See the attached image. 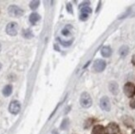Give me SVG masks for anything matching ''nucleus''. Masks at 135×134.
<instances>
[{
  "instance_id": "f257e3e1",
  "label": "nucleus",
  "mask_w": 135,
  "mask_h": 134,
  "mask_svg": "<svg viewBox=\"0 0 135 134\" xmlns=\"http://www.w3.org/2000/svg\"><path fill=\"white\" fill-rule=\"evenodd\" d=\"M80 105L83 108H88L92 105V98L88 93L84 92V93H82L80 95Z\"/></svg>"
},
{
  "instance_id": "f03ea898",
  "label": "nucleus",
  "mask_w": 135,
  "mask_h": 134,
  "mask_svg": "<svg viewBox=\"0 0 135 134\" xmlns=\"http://www.w3.org/2000/svg\"><path fill=\"white\" fill-rule=\"evenodd\" d=\"M8 14L13 17H19L23 15V11L19 7L15 5H12L8 8Z\"/></svg>"
},
{
  "instance_id": "7ed1b4c3",
  "label": "nucleus",
  "mask_w": 135,
  "mask_h": 134,
  "mask_svg": "<svg viewBox=\"0 0 135 134\" xmlns=\"http://www.w3.org/2000/svg\"><path fill=\"white\" fill-rule=\"evenodd\" d=\"M17 28H18V26L16 22H9L7 25V27H6V32L10 36H16L17 34Z\"/></svg>"
},
{
  "instance_id": "20e7f679",
  "label": "nucleus",
  "mask_w": 135,
  "mask_h": 134,
  "mask_svg": "<svg viewBox=\"0 0 135 134\" xmlns=\"http://www.w3.org/2000/svg\"><path fill=\"white\" fill-rule=\"evenodd\" d=\"M124 92L127 97L132 98L135 94V87L132 83H127L124 87Z\"/></svg>"
},
{
  "instance_id": "39448f33",
  "label": "nucleus",
  "mask_w": 135,
  "mask_h": 134,
  "mask_svg": "<svg viewBox=\"0 0 135 134\" xmlns=\"http://www.w3.org/2000/svg\"><path fill=\"white\" fill-rule=\"evenodd\" d=\"M105 67H106V63H105V61L103 60L99 59L94 62L93 68L96 72H102L105 69Z\"/></svg>"
},
{
  "instance_id": "423d86ee",
  "label": "nucleus",
  "mask_w": 135,
  "mask_h": 134,
  "mask_svg": "<svg viewBox=\"0 0 135 134\" xmlns=\"http://www.w3.org/2000/svg\"><path fill=\"white\" fill-rule=\"evenodd\" d=\"M20 108H21V105H20V103L17 100L14 101H12L11 103L9 104V107H8V110L11 113L13 114H17L20 111Z\"/></svg>"
},
{
  "instance_id": "0eeeda50",
  "label": "nucleus",
  "mask_w": 135,
  "mask_h": 134,
  "mask_svg": "<svg viewBox=\"0 0 135 134\" xmlns=\"http://www.w3.org/2000/svg\"><path fill=\"white\" fill-rule=\"evenodd\" d=\"M100 107H101V108L103 110H104V111L109 112L110 110L111 104H110L109 98L108 97L104 96V97L101 98V100H100Z\"/></svg>"
},
{
  "instance_id": "6e6552de",
  "label": "nucleus",
  "mask_w": 135,
  "mask_h": 134,
  "mask_svg": "<svg viewBox=\"0 0 135 134\" xmlns=\"http://www.w3.org/2000/svg\"><path fill=\"white\" fill-rule=\"evenodd\" d=\"M91 13V9L88 7H84L81 8V11H80V18L81 21H85L88 19V17H89V15Z\"/></svg>"
},
{
  "instance_id": "1a4fd4ad",
  "label": "nucleus",
  "mask_w": 135,
  "mask_h": 134,
  "mask_svg": "<svg viewBox=\"0 0 135 134\" xmlns=\"http://www.w3.org/2000/svg\"><path fill=\"white\" fill-rule=\"evenodd\" d=\"M106 133L107 134H115L118 132L119 131V127L117 126V124L112 123H109L107 127H106Z\"/></svg>"
},
{
  "instance_id": "9d476101",
  "label": "nucleus",
  "mask_w": 135,
  "mask_h": 134,
  "mask_svg": "<svg viewBox=\"0 0 135 134\" xmlns=\"http://www.w3.org/2000/svg\"><path fill=\"white\" fill-rule=\"evenodd\" d=\"M109 91L112 93L113 95H117L119 93V85L116 82H114V81H112V82L109 83Z\"/></svg>"
},
{
  "instance_id": "9b49d317",
  "label": "nucleus",
  "mask_w": 135,
  "mask_h": 134,
  "mask_svg": "<svg viewBox=\"0 0 135 134\" xmlns=\"http://www.w3.org/2000/svg\"><path fill=\"white\" fill-rule=\"evenodd\" d=\"M40 15L36 13H33L30 15V17H29V21H30V22L32 23V25H35L36 23L40 20Z\"/></svg>"
},
{
  "instance_id": "f8f14e48",
  "label": "nucleus",
  "mask_w": 135,
  "mask_h": 134,
  "mask_svg": "<svg viewBox=\"0 0 135 134\" xmlns=\"http://www.w3.org/2000/svg\"><path fill=\"white\" fill-rule=\"evenodd\" d=\"M104 133H105V129L101 125H97L93 128L92 134H104Z\"/></svg>"
},
{
  "instance_id": "ddd939ff",
  "label": "nucleus",
  "mask_w": 135,
  "mask_h": 134,
  "mask_svg": "<svg viewBox=\"0 0 135 134\" xmlns=\"http://www.w3.org/2000/svg\"><path fill=\"white\" fill-rule=\"evenodd\" d=\"M111 54H112V51L109 46H104L101 49V55L104 57H109Z\"/></svg>"
},
{
  "instance_id": "4468645a",
  "label": "nucleus",
  "mask_w": 135,
  "mask_h": 134,
  "mask_svg": "<svg viewBox=\"0 0 135 134\" xmlns=\"http://www.w3.org/2000/svg\"><path fill=\"white\" fill-rule=\"evenodd\" d=\"M12 92H13V87H12V85H8L3 88V95L6 97H8L12 94Z\"/></svg>"
},
{
  "instance_id": "2eb2a0df",
  "label": "nucleus",
  "mask_w": 135,
  "mask_h": 134,
  "mask_svg": "<svg viewBox=\"0 0 135 134\" xmlns=\"http://www.w3.org/2000/svg\"><path fill=\"white\" fill-rule=\"evenodd\" d=\"M128 51H129V49H128L127 46H123L119 49V55L122 57H124L128 54Z\"/></svg>"
},
{
  "instance_id": "dca6fc26",
  "label": "nucleus",
  "mask_w": 135,
  "mask_h": 134,
  "mask_svg": "<svg viewBox=\"0 0 135 134\" xmlns=\"http://www.w3.org/2000/svg\"><path fill=\"white\" fill-rule=\"evenodd\" d=\"M22 36L25 38H32L33 37V33L32 32V31L30 29H27V30H23L22 32Z\"/></svg>"
},
{
  "instance_id": "f3484780",
  "label": "nucleus",
  "mask_w": 135,
  "mask_h": 134,
  "mask_svg": "<svg viewBox=\"0 0 135 134\" xmlns=\"http://www.w3.org/2000/svg\"><path fill=\"white\" fill-rule=\"evenodd\" d=\"M69 124H70V121L68 118H65L63 121H62V123H61V128L62 130H66L69 127Z\"/></svg>"
},
{
  "instance_id": "a211bd4d",
  "label": "nucleus",
  "mask_w": 135,
  "mask_h": 134,
  "mask_svg": "<svg viewBox=\"0 0 135 134\" xmlns=\"http://www.w3.org/2000/svg\"><path fill=\"white\" fill-rule=\"evenodd\" d=\"M39 3H40V2L39 1H36V0H35V1H32L30 3V8H31V9L36 10L38 8Z\"/></svg>"
},
{
  "instance_id": "6ab92c4d",
  "label": "nucleus",
  "mask_w": 135,
  "mask_h": 134,
  "mask_svg": "<svg viewBox=\"0 0 135 134\" xmlns=\"http://www.w3.org/2000/svg\"><path fill=\"white\" fill-rule=\"evenodd\" d=\"M70 28H71V27H70V26H66L65 28L63 29L62 32H61V33L64 35V36H68L69 33H70Z\"/></svg>"
},
{
  "instance_id": "aec40b11",
  "label": "nucleus",
  "mask_w": 135,
  "mask_h": 134,
  "mask_svg": "<svg viewBox=\"0 0 135 134\" xmlns=\"http://www.w3.org/2000/svg\"><path fill=\"white\" fill-rule=\"evenodd\" d=\"M66 8H67V11L69 12V13H73V9H72V6H71V4L68 3V4L66 5Z\"/></svg>"
},
{
  "instance_id": "412c9836",
  "label": "nucleus",
  "mask_w": 135,
  "mask_h": 134,
  "mask_svg": "<svg viewBox=\"0 0 135 134\" xmlns=\"http://www.w3.org/2000/svg\"><path fill=\"white\" fill-rule=\"evenodd\" d=\"M59 41H60L61 43L64 46H69L70 44H71V42H62V41H61V39H59Z\"/></svg>"
},
{
  "instance_id": "4be33fe9",
  "label": "nucleus",
  "mask_w": 135,
  "mask_h": 134,
  "mask_svg": "<svg viewBox=\"0 0 135 134\" xmlns=\"http://www.w3.org/2000/svg\"><path fill=\"white\" fill-rule=\"evenodd\" d=\"M130 107L132 108H135V100H132L130 101Z\"/></svg>"
},
{
  "instance_id": "5701e85b",
  "label": "nucleus",
  "mask_w": 135,
  "mask_h": 134,
  "mask_svg": "<svg viewBox=\"0 0 135 134\" xmlns=\"http://www.w3.org/2000/svg\"><path fill=\"white\" fill-rule=\"evenodd\" d=\"M132 63L135 66V55L133 56V58H132Z\"/></svg>"
},
{
  "instance_id": "b1692460",
  "label": "nucleus",
  "mask_w": 135,
  "mask_h": 134,
  "mask_svg": "<svg viewBox=\"0 0 135 134\" xmlns=\"http://www.w3.org/2000/svg\"><path fill=\"white\" fill-rule=\"evenodd\" d=\"M51 134H59V133H58V132L56 130H53L51 132Z\"/></svg>"
},
{
  "instance_id": "393cba45",
  "label": "nucleus",
  "mask_w": 135,
  "mask_h": 134,
  "mask_svg": "<svg viewBox=\"0 0 135 134\" xmlns=\"http://www.w3.org/2000/svg\"><path fill=\"white\" fill-rule=\"evenodd\" d=\"M1 68H2V64L0 63V70H1Z\"/></svg>"
},
{
  "instance_id": "a878e982",
  "label": "nucleus",
  "mask_w": 135,
  "mask_h": 134,
  "mask_svg": "<svg viewBox=\"0 0 135 134\" xmlns=\"http://www.w3.org/2000/svg\"><path fill=\"white\" fill-rule=\"evenodd\" d=\"M132 134H135V130H134V131H133V132H132Z\"/></svg>"
},
{
  "instance_id": "bb28decb",
  "label": "nucleus",
  "mask_w": 135,
  "mask_h": 134,
  "mask_svg": "<svg viewBox=\"0 0 135 134\" xmlns=\"http://www.w3.org/2000/svg\"><path fill=\"white\" fill-rule=\"evenodd\" d=\"M0 50H1V44H0Z\"/></svg>"
}]
</instances>
